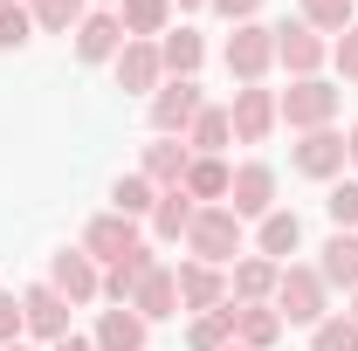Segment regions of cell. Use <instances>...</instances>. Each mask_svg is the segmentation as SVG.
<instances>
[{
    "label": "cell",
    "instance_id": "1",
    "mask_svg": "<svg viewBox=\"0 0 358 351\" xmlns=\"http://www.w3.org/2000/svg\"><path fill=\"white\" fill-rule=\"evenodd\" d=\"M268 303H275V317H282V324H324V317H331V282H324V275H317V268H303V262H282V275H275V296H268Z\"/></svg>",
    "mask_w": 358,
    "mask_h": 351
},
{
    "label": "cell",
    "instance_id": "2",
    "mask_svg": "<svg viewBox=\"0 0 358 351\" xmlns=\"http://www.w3.org/2000/svg\"><path fill=\"white\" fill-rule=\"evenodd\" d=\"M186 262H207V268L241 262V220H234V207H200L193 214V227H186Z\"/></svg>",
    "mask_w": 358,
    "mask_h": 351
},
{
    "label": "cell",
    "instance_id": "3",
    "mask_svg": "<svg viewBox=\"0 0 358 351\" xmlns=\"http://www.w3.org/2000/svg\"><path fill=\"white\" fill-rule=\"evenodd\" d=\"M275 110H282L289 131H324V124L338 117V89L324 83V76H296V83L275 96Z\"/></svg>",
    "mask_w": 358,
    "mask_h": 351
},
{
    "label": "cell",
    "instance_id": "4",
    "mask_svg": "<svg viewBox=\"0 0 358 351\" xmlns=\"http://www.w3.org/2000/svg\"><path fill=\"white\" fill-rule=\"evenodd\" d=\"M221 62H227V76H234V83H262L268 69H275V28H262V21H241V28L227 35Z\"/></svg>",
    "mask_w": 358,
    "mask_h": 351
},
{
    "label": "cell",
    "instance_id": "5",
    "mask_svg": "<svg viewBox=\"0 0 358 351\" xmlns=\"http://www.w3.org/2000/svg\"><path fill=\"white\" fill-rule=\"evenodd\" d=\"M207 110V96L193 76H173V83L152 89V138H186V124Z\"/></svg>",
    "mask_w": 358,
    "mask_h": 351
},
{
    "label": "cell",
    "instance_id": "6",
    "mask_svg": "<svg viewBox=\"0 0 358 351\" xmlns=\"http://www.w3.org/2000/svg\"><path fill=\"white\" fill-rule=\"evenodd\" d=\"M227 124H234V138H241V145H262V138L282 124V110H275V89L241 83V89H234V103H227Z\"/></svg>",
    "mask_w": 358,
    "mask_h": 351
},
{
    "label": "cell",
    "instance_id": "7",
    "mask_svg": "<svg viewBox=\"0 0 358 351\" xmlns=\"http://www.w3.org/2000/svg\"><path fill=\"white\" fill-rule=\"evenodd\" d=\"M275 62L289 69V83H296V76H317V69L331 62V42H324L317 28H303V21H282V28H275Z\"/></svg>",
    "mask_w": 358,
    "mask_h": 351
},
{
    "label": "cell",
    "instance_id": "8",
    "mask_svg": "<svg viewBox=\"0 0 358 351\" xmlns=\"http://www.w3.org/2000/svg\"><path fill=\"white\" fill-rule=\"evenodd\" d=\"M48 289L76 310V303H96V296H103V275H96V262H90L83 248H62V255L48 262Z\"/></svg>",
    "mask_w": 358,
    "mask_h": 351
},
{
    "label": "cell",
    "instance_id": "9",
    "mask_svg": "<svg viewBox=\"0 0 358 351\" xmlns=\"http://www.w3.org/2000/svg\"><path fill=\"white\" fill-rule=\"evenodd\" d=\"M227 207H234V220H262V214H275V166H262V159L234 166Z\"/></svg>",
    "mask_w": 358,
    "mask_h": 351
},
{
    "label": "cell",
    "instance_id": "10",
    "mask_svg": "<svg viewBox=\"0 0 358 351\" xmlns=\"http://www.w3.org/2000/svg\"><path fill=\"white\" fill-rule=\"evenodd\" d=\"M21 324H28L42 345H62V338H69V303H62L48 282H28V289H21Z\"/></svg>",
    "mask_w": 358,
    "mask_h": 351
},
{
    "label": "cell",
    "instance_id": "11",
    "mask_svg": "<svg viewBox=\"0 0 358 351\" xmlns=\"http://www.w3.org/2000/svg\"><path fill=\"white\" fill-rule=\"evenodd\" d=\"M289 166L303 179H338L345 173V131H331V124H324V131H303L296 152H289Z\"/></svg>",
    "mask_w": 358,
    "mask_h": 351
},
{
    "label": "cell",
    "instance_id": "12",
    "mask_svg": "<svg viewBox=\"0 0 358 351\" xmlns=\"http://www.w3.org/2000/svg\"><path fill=\"white\" fill-rule=\"evenodd\" d=\"M110 69H117V89H131V96H152V89L166 83V62H159V42H124Z\"/></svg>",
    "mask_w": 358,
    "mask_h": 351
},
{
    "label": "cell",
    "instance_id": "13",
    "mask_svg": "<svg viewBox=\"0 0 358 351\" xmlns=\"http://www.w3.org/2000/svg\"><path fill=\"white\" fill-rule=\"evenodd\" d=\"M138 248V220H124V214H96L83 227V255L90 262H124Z\"/></svg>",
    "mask_w": 358,
    "mask_h": 351
},
{
    "label": "cell",
    "instance_id": "14",
    "mask_svg": "<svg viewBox=\"0 0 358 351\" xmlns=\"http://www.w3.org/2000/svg\"><path fill=\"white\" fill-rule=\"evenodd\" d=\"M124 42H131V35H124L117 7H96V14H83V28H76V55H83V62H117Z\"/></svg>",
    "mask_w": 358,
    "mask_h": 351
},
{
    "label": "cell",
    "instance_id": "15",
    "mask_svg": "<svg viewBox=\"0 0 358 351\" xmlns=\"http://www.w3.org/2000/svg\"><path fill=\"white\" fill-rule=\"evenodd\" d=\"M186 166H193V145H186V138H152L145 159H138V173L152 179L159 193H166V186H186Z\"/></svg>",
    "mask_w": 358,
    "mask_h": 351
},
{
    "label": "cell",
    "instance_id": "16",
    "mask_svg": "<svg viewBox=\"0 0 358 351\" xmlns=\"http://www.w3.org/2000/svg\"><path fill=\"white\" fill-rule=\"evenodd\" d=\"M275 275H282V262L241 255V262L227 268V303H268V296H275Z\"/></svg>",
    "mask_w": 358,
    "mask_h": 351
},
{
    "label": "cell",
    "instance_id": "17",
    "mask_svg": "<svg viewBox=\"0 0 358 351\" xmlns=\"http://www.w3.org/2000/svg\"><path fill=\"white\" fill-rule=\"evenodd\" d=\"M173 275H179V303L193 310V317L227 303V275H221V268H207V262H179Z\"/></svg>",
    "mask_w": 358,
    "mask_h": 351
},
{
    "label": "cell",
    "instance_id": "18",
    "mask_svg": "<svg viewBox=\"0 0 358 351\" xmlns=\"http://www.w3.org/2000/svg\"><path fill=\"white\" fill-rule=\"evenodd\" d=\"M145 338H152V324L131 303H110L96 317V351H145Z\"/></svg>",
    "mask_w": 358,
    "mask_h": 351
},
{
    "label": "cell",
    "instance_id": "19",
    "mask_svg": "<svg viewBox=\"0 0 358 351\" xmlns=\"http://www.w3.org/2000/svg\"><path fill=\"white\" fill-rule=\"evenodd\" d=\"M131 310L145 317V324H166V317H179V275L159 262V268H152V275L131 289Z\"/></svg>",
    "mask_w": 358,
    "mask_h": 351
},
{
    "label": "cell",
    "instance_id": "20",
    "mask_svg": "<svg viewBox=\"0 0 358 351\" xmlns=\"http://www.w3.org/2000/svg\"><path fill=\"white\" fill-rule=\"evenodd\" d=\"M227 317H234V345H248V351H268L275 338H282L275 303H227Z\"/></svg>",
    "mask_w": 358,
    "mask_h": 351
},
{
    "label": "cell",
    "instance_id": "21",
    "mask_svg": "<svg viewBox=\"0 0 358 351\" xmlns=\"http://www.w3.org/2000/svg\"><path fill=\"white\" fill-rule=\"evenodd\" d=\"M296 248H303V220L289 214V207L262 214V227H255V255H268V262H289Z\"/></svg>",
    "mask_w": 358,
    "mask_h": 351
},
{
    "label": "cell",
    "instance_id": "22",
    "mask_svg": "<svg viewBox=\"0 0 358 351\" xmlns=\"http://www.w3.org/2000/svg\"><path fill=\"white\" fill-rule=\"evenodd\" d=\"M193 214H200V200H193L186 186H166V193H159V207H152V234H159V241H186Z\"/></svg>",
    "mask_w": 358,
    "mask_h": 351
},
{
    "label": "cell",
    "instance_id": "23",
    "mask_svg": "<svg viewBox=\"0 0 358 351\" xmlns=\"http://www.w3.org/2000/svg\"><path fill=\"white\" fill-rule=\"evenodd\" d=\"M117 21L131 42H159L173 28V0H117Z\"/></svg>",
    "mask_w": 358,
    "mask_h": 351
},
{
    "label": "cell",
    "instance_id": "24",
    "mask_svg": "<svg viewBox=\"0 0 358 351\" xmlns=\"http://www.w3.org/2000/svg\"><path fill=\"white\" fill-rule=\"evenodd\" d=\"M186 145H193V159H221L227 145H234V124H227L221 103H207V110L186 124Z\"/></svg>",
    "mask_w": 358,
    "mask_h": 351
},
{
    "label": "cell",
    "instance_id": "25",
    "mask_svg": "<svg viewBox=\"0 0 358 351\" xmlns=\"http://www.w3.org/2000/svg\"><path fill=\"white\" fill-rule=\"evenodd\" d=\"M159 62H166V76H200L207 42H200L193 28H166V35H159Z\"/></svg>",
    "mask_w": 358,
    "mask_h": 351
},
{
    "label": "cell",
    "instance_id": "26",
    "mask_svg": "<svg viewBox=\"0 0 358 351\" xmlns=\"http://www.w3.org/2000/svg\"><path fill=\"white\" fill-rule=\"evenodd\" d=\"M317 275H324L331 289H358V234H345V227H338V234L324 241V262H317Z\"/></svg>",
    "mask_w": 358,
    "mask_h": 351
},
{
    "label": "cell",
    "instance_id": "27",
    "mask_svg": "<svg viewBox=\"0 0 358 351\" xmlns=\"http://www.w3.org/2000/svg\"><path fill=\"white\" fill-rule=\"evenodd\" d=\"M227 186H234L227 159H193V166H186V193H193L200 207H227Z\"/></svg>",
    "mask_w": 358,
    "mask_h": 351
},
{
    "label": "cell",
    "instance_id": "28",
    "mask_svg": "<svg viewBox=\"0 0 358 351\" xmlns=\"http://www.w3.org/2000/svg\"><path fill=\"white\" fill-rule=\"evenodd\" d=\"M152 268H159V262H152V248L138 241L124 262H110V275H103V296H110V303H131V289L145 282V275H152Z\"/></svg>",
    "mask_w": 358,
    "mask_h": 351
},
{
    "label": "cell",
    "instance_id": "29",
    "mask_svg": "<svg viewBox=\"0 0 358 351\" xmlns=\"http://www.w3.org/2000/svg\"><path fill=\"white\" fill-rule=\"evenodd\" d=\"M152 207H159V186L145 173H124L117 186H110V214H124V220H152Z\"/></svg>",
    "mask_w": 358,
    "mask_h": 351
},
{
    "label": "cell",
    "instance_id": "30",
    "mask_svg": "<svg viewBox=\"0 0 358 351\" xmlns=\"http://www.w3.org/2000/svg\"><path fill=\"white\" fill-rule=\"evenodd\" d=\"M28 14H35V35H76L83 28V0H21Z\"/></svg>",
    "mask_w": 358,
    "mask_h": 351
},
{
    "label": "cell",
    "instance_id": "31",
    "mask_svg": "<svg viewBox=\"0 0 358 351\" xmlns=\"http://www.w3.org/2000/svg\"><path fill=\"white\" fill-rule=\"evenodd\" d=\"M186 345H193V351H227V345H234V317H227V303L221 310H200V317L186 324Z\"/></svg>",
    "mask_w": 358,
    "mask_h": 351
},
{
    "label": "cell",
    "instance_id": "32",
    "mask_svg": "<svg viewBox=\"0 0 358 351\" xmlns=\"http://www.w3.org/2000/svg\"><path fill=\"white\" fill-rule=\"evenodd\" d=\"M303 28H317V35H345V28H352V0H303Z\"/></svg>",
    "mask_w": 358,
    "mask_h": 351
},
{
    "label": "cell",
    "instance_id": "33",
    "mask_svg": "<svg viewBox=\"0 0 358 351\" xmlns=\"http://www.w3.org/2000/svg\"><path fill=\"white\" fill-rule=\"evenodd\" d=\"M324 214H331V227H345V234H358V179H338V186H331Z\"/></svg>",
    "mask_w": 358,
    "mask_h": 351
},
{
    "label": "cell",
    "instance_id": "34",
    "mask_svg": "<svg viewBox=\"0 0 358 351\" xmlns=\"http://www.w3.org/2000/svg\"><path fill=\"white\" fill-rule=\"evenodd\" d=\"M310 351H358V324L352 317H324L310 331Z\"/></svg>",
    "mask_w": 358,
    "mask_h": 351
},
{
    "label": "cell",
    "instance_id": "35",
    "mask_svg": "<svg viewBox=\"0 0 358 351\" xmlns=\"http://www.w3.org/2000/svg\"><path fill=\"white\" fill-rule=\"evenodd\" d=\"M28 42H35V14H28L21 0H14V7H0V48L14 55V48H28Z\"/></svg>",
    "mask_w": 358,
    "mask_h": 351
},
{
    "label": "cell",
    "instance_id": "36",
    "mask_svg": "<svg viewBox=\"0 0 358 351\" xmlns=\"http://www.w3.org/2000/svg\"><path fill=\"white\" fill-rule=\"evenodd\" d=\"M331 62H338V76H345V83H358V21L331 42Z\"/></svg>",
    "mask_w": 358,
    "mask_h": 351
},
{
    "label": "cell",
    "instance_id": "37",
    "mask_svg": "<svg viewBox=\"0 0 358 351\" xmlns=\"http://www.w3.org/2000/svg\"><path fill=\"white\" fill-rule=\"evenodd\" d=\"M21 331H28V324H21V296H7V289H0V345H14Z\"/></svg>",
    "mask_w": 358,
    "mask_h": 351
},
{
    "label": "cell",
    "instance_id": "38",
    "mask_svg": "<svg viewBox=\"0 0 358 351\" xmlns=\"http://www.w3.org/2000/svg\"><path fill=\"white\" fill-rule=\"evenodd\" d=\"M207 7H214V14H221V21H234V28H241V21H255V14H262V0H207Z\"/></svg>",
    "mask_w": 358,
    "mask_h": 351
},
{
    "label": "cell",
    "instance_id": "39",
    "mask_svg": "<svg viewBox=\"0 0 358 351\" xmlns=\"http://www.w3.org/2000/svg\"><path fill=\"white\" fill-rule=\"evenodd\" d=\"M48 351H96V338H76V331H69L62 345H48Z\"/></svg>",
    "mask_w": 358,
    "mask_h": 351
},
{
    "label": "cell",
    "instance_id": "40",
    "mask_svg": "<svg viewBox=\"0 0 358 351\" xmlns=\"http://www.w3.org/2000/svg\"><path fill=\"white\" fill-rule=\"evenodd\" d=\"M345 159H352V166H358V124H352V131H345Z\"/></svg>",
    "mask_w": 358,
    "mask_h": 351
},
{
    "label": "cell",
    "instance_id": "41",
    "mask_svg": "<svg viewBox=\"0 0 358 351\" xmlns=\"http://www.w3.org/2000/svg\"><path fill=\"white\" fill-rule=\"evenodd\" d=\"M173 7H179V14H193V7H207V0H173Z\"/></svg>",
    "mask_w": 358,
    "mask_h": 351
},
{
    "label": "cell",
    "instance_id": "42",
    "mask_svg": "<svg viewBox=\"0 0 358 351\" xmlns=\"http://www.w3.org/2000/svg\"><path fill=\"white\" fill-rule=\"evenodd\" d=\"M345 317H352V324H358V289H352V310H345Z\"/></svg>",
    "mask_w": 358,
    "mask_h": 351
},
{
    "label": "cell",
    "instance_id": "43",
    "mask_svg": "<svg viewBox=\"0 0 358 351\" xmlns=\"http://www.w3.org/2000/svg\"><path fill=\"white\" fill-rule=\"evenodd\" d=\"M0 351H28V345H21V338H14V345H0Z\"/></svg>",
    "mask_w": 358,
    "mask_h": 351
},
{
    "label": "cell",
    "instance_id": "44",
    "mask_svg": "<svg viewBox=\"0 0 358 351\" xmlns=\"http://www.w3.org/2000/svg\"><path fill=\"white\" fill-rule=\"evenodd\" d=\"M227 351H248V345H227Z\"/></svg>",
    "mask_w": 358,
    "mask_h": 351
},
{
    "label": "cell",
    "instance_id": "45",
    "mask_svg": "<svg viewBox=\"0 0 358 351\" xmlns=\"http://www.w3.org/2000/svg\"><path fill=\"white\" fill-rule=\"evenodd\" d=\"M103 7H117V0H103Z\"/></svg>",
    "mask_w": 358,
    "mask_h": 351
},
{
    "label": "cell",
    "instance_id": "46",
    "mask_svg": "<svg viewBox=\"0 0 358 351\" xmlns=\"http://www.w3.org/2000/svg\"><path fill=\"white\" fill-rule=\"evenodd\" d=\"M0 7H14V0H0Z\"/></svg>",
    "mask_w": 358,
    "mask_h": 351
}]
</instances>
